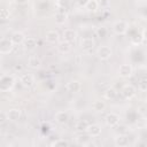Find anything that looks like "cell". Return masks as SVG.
<instances>
[{
  "instance_id": "5b68a950",
  "label": "cell",
  "mask_w": 147,
  "mask_h": 147,
  "mask_svg": "<svg viewBox=\"0 0 147 147\" xmlns=\"http://www.w3.org/2000/svg\"><path fill=\"white\" fill-rule=\"evenodd\" d=\"M136 93H137V88L132 84H126L122 88V95L126 100H131L132 98H134L136 96Z\"/></svg>"
},
{
  "instance_id": "f546056e",
  "label": "cell",
  "mask_w": 147,
  "mask_h": 147,
  "mask_svg": "<svg viewBox=\"0 0 147 147\" xmlns=\"http://www.w3.org/2000/svg\"><path fill=\"white\" fill-rule=\"evenodd\" d=\"M141 41H144L141 34H140V36H134V37L131 38V42H132L133 45H138V44H140Z\"/></svg>"
},
{
  "instance_id": "836d02e7",
  "label": "cell",
  "mask_w": 147,
  "mask_h": 147,
  "mask_svg": "<svg viewBox=\"0 0 147 147\" xmlns=\"http://www.w3.org/2000/svg\"><path fill=\"white\" fill-rule=\"evenodd\" d=\"M15 2H16L17 5L23 6V5H26V3L29 2V0H15Z\"/></svg>"
},
{
  "instance_id": "603a6c76",
  "label": "cell",
  "mask_w": 147,
  "mask_h": 147,
  "mask_svg": "<svg viewBox=\"0 0 147 147\" xmlns=\"http://www.w3.org/2000/svg\"><path fill=\"white\" fill-rule=\"evenodd\" d=\"M116 95H117V91L114 87H108L103 93V96L107 100H114L116 98Z\"/></svg>"
},
{
  "instance_id": "8fae6325",
  "label": "cell",
  "mask_w": 147,
  "mask_h": 147,
  "mask_svg": "<svg viewBox=\"0 0 147 147\" xmlns=\"http://www.w3.org/2000/svg\"><path fill=\"white\" fill-rule=\"evenodd\" d=\"M54 118H55V122H57L59 124H65L69 121V114L65 110H61L55 114Z\"/></svg>"
},
{
  "instance_id": "6da1fadb",
  "label": "cell",
  "mask_w": 147,
  "mask_h": 147,
  "mask_svg": "<svg viewBox=\"0 0 147 147\" xmlns=\"http://www.w3.org/2000/svg\"><path fill=\"white\" fill-rule=\"evenodd\" d=\"M15 85V79L13 78V76L9 75H5L1 77L0 80V91L1 92H9Z\"/></svg>"
},
{
  "instance_id": "30bf717a",
  "label": "cell",
  "mask_w": 147,
  "mask_h": 147,
  "mask_svg": "<svg viewBox=\"0 0 147 147\" xmlns=\"http://www.w3.org/2000/svg\"><path fill=\"white\" fill-rule=\"evenodd\" d=\"M86 133L91 138H96L101 134V126L98 125V124H90L87 130H86Z\"/></svg>"
},
{
  "instance_id": "f1b7e54d",
  "label": "cell",
  "mask_w": 147,
  "mask_h": 147,
  "mask_svg": "<svg viewBox=\"0 0 147 147\" xmlns=\"http://www.w3.org/2000/svg\"><path fill=\"white\" fill-rule=\"evenodd\" d=\"M9 10L7 9V8H2L1 9V11H0V17H1V20L2 21H6V20H8L9 18Z\"/></svg>"
},
{
  "instance_id": "ba28073f",
  "label": "cell",
  "mask_w": 147,
  "mask_h": 147,
  "mask_svg": "<svg viewBox=\"0 0 147 147\" xmlns=\"http://www.w3.org/2000/svg\"><path fill=\"white\" fill-rule=\"evenodd\" d=\"M20 82H21V84H22L25 88L32 87V86L34 85V83H36L34 77H33L31 74H24V75H22L21 78H20Z\"/></svg>"
},
{
  "instance_id": "8992f818",
  "label": "cell",
  "mask_w": 147,
  "mask_h": 147,
  "mask_svg": "<svg viewBox=\"0 0 147 147\" xmlns=\"http://www.w3.org/2000/svg\"><path fill=\"white\" fill-rule=\"evenodd\" d=\"M133 74V68L131 64H127V63H124V64H121L119 68H118V75L119 77L122 78H130Z\"/></svg>"
},
{
  "instance_id": "1f68e13d",
  "label": "cell",
  "mask_w": 147,
  "mask_h": 147,
  "mask_svg": "<svg viewBox=\"0 0 147 147\" xmlns=\"http://www.w3.org/2000/svg\"><path fill=\"white\" fill-rule=\"evenodd\" d=\"M69 2H70V0H57V6L61 8H64L69 5Z\"/></svg>"
},
{
  "instance_id": "9c48e42d",
  "label": "cell",
  "mask_w": 147,
  "mask_h": 147,
  "mask_svg": "<svg viewBox=\"0 0 147 147\" xmlns=\"http://www.w3.org/2000/svg\"><path fill=\"white\" fill-rule=\"evenodd\" d=\"M94 46H95V42H94V40L92 38L86 37V38H83L80 40V48L83 51H85V52H88V51L93 49Z\"/></svg>"
},
{
  "instance_id": "44dd1931",
  "label": "cell",
  "mask_w": 147,
  "mask_h": 147,
  "mask_svg": "<svg viewBox=\"0 0 147 147\" xmlns=\"http://www.w3.org/2000/svg\"><path fill=\"white\" fill-rule=\"evenodd\" d=\"M90 141H91V137L86 133H82V134H79L77 138H76V142L78 144V145H80V146H86V145H90Z\"/></svg>"
},
{
  "instance_id": "83f0119b",
  "label": "cell",
  "mask_w": 147,
  "mask_h": 147,
  "mask_svg": "<svg viewBox=\"0 0 147 147\" xmlns=\"http://www.w3.org/2000/svg\"><path fill=\"white\" fill-rule=\"evenodd\" d=\"M138 90L141 92H147V79H141L138 84Z\"/></svg>"
},
{
  "instance_id": "2e32d148",
  "label": "cell",
  "mask_w": 147,
  "mask_h": 147,
  "mask_svg": "<svg viewBox=\"0 0 147 147\" xmlns=\"http://www.w3.org/2000/svg\"><path fill=\"white\" fill-rule=\"evenodd\" d=\"M114 142H115V145H116L117 147L127 146V145H129V137H127L126 134H121V133H119V134L115 138Z\"/></svg>"
},
{
  "instance_id": "3957f363",
  "label": "cell",
  "mask_w": 147,
  "mask_h": 147,
  "mask_svg": "<svg viewBox=\"0 0 147 147\" xmlns=\"http://www.w3.org/2000/svg\"><path fill=\"white\" fill-rule=\"evenodd\" d=\"M14 42L11 41V39H7V38H3L1 39L0 41V53L6 55V54H9L11 53V51L14 49Z\"/></svg>"
},
{
  "instance_id": "d590c367",
  "label": "cell",
  "mask_w": 147,
  "mask_h": 147,
  "mask_svg": "<svg viewBox=\"0 0 147 147\" xmlns=\"http://www.w3.org/2000/svg\"><path fill=\"white\" fill-rule=\"evenodd\" d=\"M99 2V6H106L108 5V1L107 0H101V1H98Z\"/></svg>"
},
{
  "instance_id": "7402d4cb",
  "label": "cell",
  "mask_w": 147,
  "mask_h": 147,
  "mask_svg": "<svg viewBox=\"0 0 147 147\" xmlns=\"http://www.w3.org/2000/svg\"><path fill=\"white\" fill-rule=\"evenodd\" d=\"M67 14L65 13H63V11H57V13H55V15H54V21H55V23L56 24H63L65 21H67Z\"/></svg>"
},
{
  "instance_id": "d6a6232c",
  "label": "cell",
  "mask_w": 147,
  "mask_h": 147,
  "mask_svg": "<svg viewBox=\"0 0 147 147\" xmlns=\"http://www.w3.org/2000/svg\"><path fill=\"white\" fill-rule=\"evenodd\" d=\"M77 2H78V5H79L80 7H85L86 3L88 2V0H77Z\"/></svg>"
},
{
  "instance_id": "7a4b0ae2",
  "label": "cell",
  "mask_w": 147,
  "mask_h": 147,
  "mask_svg": "<svg viewBox=\"0 0 147 147\" xmlns=\"http://www.w3.org/2000/svg\"><path fill=\"white\" fill-rule=\"evenodd\" d=\"M127 29H129V24L126 21H123V20H119V21H116L113 25V31L116 33V34H119V36H123L127 32Z\"/></svg>"
},
{
  "instance_id": "4dcf8cb0",
  "label": "cell",
  "mask_w": 147,
  "mask_h": 147,
  "mask_svg": "<svg viewBox=\"0 0 147 147\" xmlns=\"http://www.w3.org/2000/svg\"><path fill=\"white\" fill-rule=\"evenodd\" d=\"M6 121H8V116H7V113H5V111H1V113H0V124H3V123H6Z\"/></svg>"
},
{
  "instance_id": "ac0fdd59",
  "label": "cell",
  "mask_w": 147,
  "mask_h": 147,
  "mask_svg": "<svg viewBox=\"0 0 147 147\" xmlns=\"http://www.w3.org/2000/svg\"><path fill=\"white\" fill-rule=\"evenodd\" d=\"M57 51L61 53V54H68L70 51H71V42L69 41H61L59 45H57Z\"/></svg>"
},
{
  "instance_id": "d4e9b609",
  "label": "cell",
  "mask_w": 147,
  "mask_h": 147,
  "mask_svg": "<svg viewBox=\"0 0 147 147\" xmlns=\"http://www.w3.org/2000/svg\"><path fill=\"white\" fill-rule=\"evenodd\" d=\"M88 123H87V121H83V119H80V121H78L77 122V124H76V130L78 131V132H80V133H83V132H86V130H87V127H88Z\"/></svg>"
},
{
  "instance_id": "7c38bea8",
  "label": "cell",
  "mask_w": 147,
  "mask_h": 147,
  "mask_svg": "<svg viewBox=\"0 0 147 147\" xmlns=\"http://www.w3.org/2000/svg\"><path fill=\"white\" fill-rule=\"evenodd\" d=\"M45 38H46V41H47V42H49V44H55V42L59 41L60 36H59V32H57V31H55V30H49V31L46 32Z\"/></svg>"
},
{
  "instance_id": "5bb4252c",
  "label": "cell",
  "mask_w": 147,
  "mask_h": 147,
  "mask_svg": "<svg viewBox=\"0 0 147 147\" xmlns=\"http://www.w3.org/2000/svg\"><path fill=\"white\" fill-rule=\"evenodd\" d=\"M7 116H8V121L16 122L21 117V110L18 108H11V109H9L7 111Z\"/></svg>"
},
{
  "instance_id": "52a82bcc",
  "label": "cell",
  "mask_w": 147,
  "mask_h": 147,
  "mask_svg": "<svg viewBox=\"0 0 147 147\" xmlns=\"http://www.w3.org/2000/svg\"><path fill=\"white\" fill-rule=\"evenodd\" d=\"M119 119H121V117L116 113H109V114H107V116L105 118L106 124L108 126H110V127H114V126L118 125L119 124Z\"/></svg>"
},
{
  "instance_id": "277c9868",
  "label": "cell",
  "mask_w": 147,
  "mask_h": 147,
  "mask_svg": "<svg viewBox=\"0 0 147 147\" xmlns=\"http://www.w3.org/2000/svg\"><path fill=\"white\" fill-rule=\"evenodd\" d=\"M96 55L101 61H107L113 55V51L109 46H100L96 51Z\"/></svg>"
},
{
  "instance_id": "484cf974",
  "label": "cell",
  "mask_w": 147,
  "mask_h": 147,
  "mask_svg": "<svg viewBox=\"0 0 147 147\" xmlns=\"http://www.w3.org/2000/svg\"><path fill=\"white\" fill-rule=\"evenodd\" d=\"M99 7V2L96 0H88V2L86 3L85 8L88 10V11H95Z\"/></svg>"
},
{
  "instance_id": "4316f807",
  "label": "cell",
  "mask_w": 147,
  "mask_h": 147,
  "mask_svg": "<svg viewBox=\"0 0 147 147\" xmlns=\"http://www.w3.org/2000/svg\"><path fill=\"white\" fill-rule=\"evenodd\" d=\"M51 146H69V141H67L64 139H59V140L51 142Z\"/></svg>"
},
{
  "instance_id": "cb8c5ba5",
  "label": "cell",
  "mask_w": 147,
  "mask_h": 147,
  "mask_svg": "<svg viewBox=\"0 0 147 147\" xmlns=\"http://www.w3.org/2000/svg\"><path fill=\"white\" fill-rule=\"evenodd\" d=\"M92 108H93V110L99 111V113L103 111L106 109V102L103 100H95L93 102V105H92Z\"/></svg>"
},
{
  "instance_id": "4fadbf2b",
  "label": "cell",
  "mask_w": 147,
  "mask_h": 147,
  "mask_svg": "<svg viewBox=\"0 0 147 147\" xmlns=\"http://www.w3.org/2000/svg\"><path fill=\"white\" fill-rule=\"evenodd\" d=\"M77 38V32L74 29H65L63 31V39L69 42H74Z\"/></svg>"
},
{
  "instance_id": "ffe728a7",
  "label": "cell",
  "mask_w": 147,
  "mask_h": 147,
  "mask_svg": "<svg viewBox=\"0 0 147 147\" xmlns=\"http://www.w3.org/2000/svg\"><path fill=\"white\" fill-rule=\"evenodd\" d=\"M23 46H24L28 51H33V49L37 47V39H36V38H32V37L25 38V40H24V42H23Z\"/></svg>"
},
{
  "instance_id": "d6986e66",
  "label": "cell",
  "mask_w": 147,
  "mask_h": 147,
  "mask_svg": "<svg viewBox=\"0 0 147 147\" xmlns=\"http://www.w3.org/2000/svg\"><path fill=\"white\" fill-rule=\"evenodd\" d=\"M10 39H11V41L14 42V45H21V44L24 42L25 37H24V34H23L22 32H18V31H17V32H14V33L11 34Z\"/></svg>"
},
{
  "instance_id": "9a60e30c",
  "label": "cell",
  "mask_w": 147,
  "mask_h": 147,
  "mask_svg": "<svg viewBox=\"0 0 147 147\" xmlns=\"http://www.w3.org/2000/svg\"><path fill=\"white\" fill-rule=\"evenodd\" d=\"M82 88V85L78 80H70L68 84H67V90L70 92V93H78Z\"/></svg>"
},
{
  "instance_id": "e575fe53",
  "label": "cell",
  "mask_w": 147,
  "mask_h": 147,
  "mask_svg": "<svg viewBox=\"0 0 147 147\" xmlns=\"http://www.w3.org/2000/svg\"><path fill=\"white\" fill-rule=\"evenodd\" d=\"M141 37H142L144 41H147V29H145V30L141 32Z\"/></svg>"
},
{
  "instance_id": "e0dca14e",
  "label": "cell",
  "mask_w": 147,
  "mask_h": 147,
  "mask_svg": "<svg viewBox=\"0 0 147 147\" xmlns=\"http://www.w3.org/2000/svg\"><path fill=\"white\" fill-rule=\"evenodd\" d=\"M40 65H41V60L38 56L32 55V56L29 57V60H28V67L29 68H31V69H38V68H40Z\"/></svg>"
}]
</instances>
